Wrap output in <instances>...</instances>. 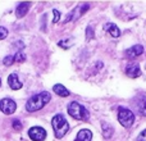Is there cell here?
I'll list each match as a JSON object with an SVG mask.
<instances>
[{
	"instance_id": "obj_3",
	"label": "cell",
	"mask_w": 146,
	"mask_h": 141,
	"mask_svg": "<svg viewBox=\"0 0 146 141\" xmlns=\"http://www.w3.org/2000/svg\"><path fill=\"white\" fill-rule=\"evenodd\" d=\"M67 110H68V114L72 117V118L77 119V121H88L90 118V113L88 110L80 104L78 101H72V103L68 104L67 106Z\"/></svg>"
},
{
	"instance_id": "obj_22",
	"label": "cell",
	"mask_w": 146,
	"mask_h": 141,
	"mask_svg": "<svg viewBox=\"0 0 146 141\" xmlns=\"http://www.w3.org/2000/svg\"><path fill=\"white\" fill-rule=\"evenodd\" d=\"M53 13H54V19H53V23H56L60 18V13H59L58 9H53Z\"/></svg>"
},
{
	"instance_id": "obj_8",
	"label": "cell",
	"mask_w": 146,
	"mask_h": 141,
	"mask_svg": "<svg viewBox=\"0 0 146 141\" xmlns=\"http://www.w3.org/2000/svg\"><path fill=\"white\" fill-rule=\"evenodd\" d=\"M126 74L131 78H137L141 76V69H140L139 63H128L126 67Z\"/></svg>"
},
{
	"instance_id": "obj_2",
	"label": "cell",
	"mask_w": 146,
	"mask_h": 141,
	"mask_svg": "<svg viewBox=\"0 0 146 141\" xmlns=\"http://www.w3.org/2000/svg\"><path fill=\"white\" fill-rule=\"evenodd\" d=\"M51 126H53L54 135L56 139H62L69 131V124L63 114H55L51 119Z\"/></svg>"
},
{
	"instance_id": "obj_21",
	"label": "cell",
	"mask_w": 146,
	"mask_h": 141,
	"mask_svg": "<svg viewBox=\"0 0 146 141\" xmlns=\"http://www.w3.org/2000/svg\"><path fill=\"white\" fill-rule=\"evenodd\" d=\"M8 30L5 27H3V26H0V40H4V39H7L8 36Z\"/></svg>"
},
{
	"instance_id": "obj_16",
	"label": "cell",
	"mask_w": 146,
	"mask_h": 141,
	"mask_svg": "<svg viewBox=\"0 0 146 141\" xmlns=\"http://www.w3.org/2000/svg\"><path fill=\"white\" fill-rule=\"evenodd\" d=\"M26 61V55L22 51H18V53L14 54V63H22V62Z\"/></svg>"
},
{
	"instance_id": "obj_24",
	"label": "cell",
	"mask_w": 146,
	"mask_h": 141,
	"mask_svg": "<svg viewBox=\"0 0 146 141\" xmlns=\"http://www.w3.org/2000/svg\"><path fill=\"white\" fill-rule=\"evenodd\" d=\"M136 141H146V130H144V131H142L141 134L137 136Z\"/></svg>"
},
{
	"instance_id": "obj_7",
	"label": "cell",
	"mask_w": 146,
	"mask_h": 141,
	"mask_svg": "<svg viewBox=\"0 0 146 141\" xmlns=\"http://www.w3.org/2000/svg\"><path fill=\"white\" fill-rule=\"evenodd\" d=\"M28 136L32 141H44L46 139V131L42 127L35 126L28 130Z\"/></svg>"
},
{
	"instance_id": "obj_6",
	"label": "cell",
	"mask_w": 146,
	"mask_h": 141,
	"mask_svg": "<svg viewBox=\"0 0 146 141\" xmlns=\"http://www.w3.org/2000/svg\"><path fill=\"white\" fill-rule=\"evenodd\" d=\"M17 109V104H15L14 100L9 98H5V99H1L0 100V110L3 112L4 114H13Z\"/></svg>"
},
{
	"instance_id": "obj_23",
	"label": "cell",
	"mask_w": 146,
	"mask_h": 141,
	"mask_svg": "<svg viewBox=\"0 0 146 141\" xmlns=\"http://www.w3.org/2000/svg\"><path fill=\"white\" fill-rule=\"evenodd\" d=\"M13 128L17 130V131H19V130L22 128V123H21L18 119H14V121H13Z\"/></svg>"
},
{
	"instance_id": "obj_18",
	"label": "cell",
	"mask_w": 146,
	"mask_h": 141,
	"mask_svg": "<svg viewBox=\"0 0 146 141\" xmlns=\"http://www.w3.org/2000/svg\"><path fill=\"white\" fill-rule=\"evenodd\" d=\"M72 40L71 39H67V40H62V41H59L58 43V45L60 46V48H63V49H69L72 46Z\"/></svg>"
},
{
	"instance_id": "obj_20",
	"label": "cell",
	"mask_w": 146,
	"mask_h": 141,
	"mask_svg": "<svg viewBox=\"0 0 146 141\" xmlns=\"http://www.w3.org/2000/svg\"><path fill=\"white\" fill-rule=\"evenodd\" d=\"M94 36H95V33H94V30L91 26H87V28H86V39L87 40H91V39H94Z\"/></svg>"
},
{
	"instance_id": "obj_15",
	"label": "cell",
	"mask_w": 146,
	"mask_h": 141,
	"mask_svg": "<svg viewBox=\"0 0 146 141\" xmlns=\"http://www.w3.org/2000/svg\"><path fill=\"white\" fill-rule=\"evenodd\" d=\"M113 134H114L113 127H111L109 123H103V135H104V137H105V139H110Z\"/></svg>"
},
{
	"instance_id": "obj_14",
	"label": "cell",
	"mask_w": 146,
	"mask_h": 141,
	"mask_svg": "<svg viewBox=\"0 0 146 141\" xmlns=\"http://www.w3.org/2000/svg\"><path fill=\"white\" fill-rule=\"evenodd\" d=\"M53 91L56 94V95L63 96V98H67V96H69V91L67 90V88L64 87L63 85H60V83H56V85H54L53 86Z\"/></svg>"
},
{
	"instance_id": "obj_25",
	"label": "cell",
	"mask_w": 146,
	"mask_h": 141,
	"mask_svg": "<svg viewBox=\"0 0 146 141\" xmlns=\"http://www.w3.org/2000/svg\"><path fill=\"white\" fill-rule=\"evenodd\" d=\"M0 86H1V78H0Z\"/></svg>"
},
{
	"instance_id": "obj_1",
	"label": "cell",
	"mask_w": 146,
	"mask_h": 141,
	"mask_svg": "<svg viewBox=\"0 0 146 141\" xmlns=\"http://www.w3.org/2000/svg\"><path fill=\"white\" fill-rule=\"evenodd\" d=\"M50 100H51V95L48 91L38 92V94H36V95L31 96L27 100V103H26V109H27V112H37V110H40V109H42Z\"/></svg>"
},
{
	"instance_id": "obj_4",
	"label": "cell",
	"mask_w": 146,
	"mask_h": 141,
	"mask_svg": "<svg viewBox=\"0 0 146 141\" xmlns=\"http://www.w3.org/2000/svg\"><path fill=\"white\" fill-rule=\"evenodd\" d=\"M118 121H119V123H121L123 127L129 128V127L133 124V122H135L133 112L129 110L128 108L119 106V108H118Z\"/></svg>"
},
{
	"instance_id": "obj_19",
	"label": "cell",
	"mask_w": 146,
	"mask_h": 141,
	"mask_svg": "<svg viewBox=\"0 0 146 141\" xmlns=\"http://www.w3.org/2000/svg\"><path fill=\"white\" fill-rule=\"evenodd\" d=\"M3 63H4V66H7V67L12 66V64L14 63V55H8V57H5V58L3 59Z\"/></svg>"
},
{
	"instance_id": "obj_12",
	"label": "cell",
	"mask_w": 146,
	"mask_h": 141,
	"mask_svg": "<svg viewBox=\"0 0 146 141\" xmlns=\"http://www.w3.org/2000/svg\"><path fill=\"white\" fill-rule=\"evenodd\" d=\"M104 30H105L106 32H109V35H110L111 37H119V36H121V30H119L118 26L114 25V23H106V25L104 26Z\"/></svg>"
},
{
	"instance_id": "obj_10",
	"label": "cell",
	"mask_w": 146,
	"mask_h": 141,
	"mask_svg": "<svg viewBox=\"0 0 146 141\" xmlns=\"http://www.w3.org/2000/svg\"><path fill=\"white\" fill-rule=\"evenodd\" d=\"M30 7H31V3H28V1L19 3V4L17 5V8H15V15H17V18L25 17V15L27 14L28 9H30Z\"/></svg>"
},
{
	"instance_id": "obj_13",
	"label": "cell",
	"mask_w": 146,
	"mask_h": 141,
	"mask_svg": "<svg viewBox=\"0 0 146 141\" xmlns=\"http://www.w3.org/2000/svg\"><path fill=\"white\" fill-rule=\"evenodd\" d=\"M91 140H92V132H91L90 130L85 128L78 132L74 141H91Z\"/></svg>"
},
{
	"instance_id": "obj_17",
	"label": "cell",
	"mask_w": 146,
	"mask_h": 141,
	"mask_svg": "<svg viewBox=\"0 0 146 141\" xmlns=\"http://www.w3.org/2000/svg\"><path fill=\"white\" fill-rule=\"evenodd\" d=\"M139 113L146 117V98H144L139 104Z\"/></svg>"
},
{
	"instance_id": "obj_5",
	"label": "cell",
	"mask_w": 146,
	"mask_h": 141,
	"mask_svg": "<svg viewBox=\"0 0 146 141\" xmlns=\"http://www.w3.org/2000/svg\"><path fill=\"white\" fill-rule=\"evenodd\" d=\"M88 8H90V5H88L87 3H86V4H81V5H78L77 8H74V9H73L68 15H67L66 21H64V23L71 22V21H77L78 18L81 17V15L85 14L86 10H88Z\"/></svg>"
},
{
	"instance_id": "obj_9",
	"label": "cell",
	"mask_w": 146,
	"mask_h": 141,
	"mask_svg": "<svg viewBox=\"0 0 146 141\" xmlns=\"http://www.w3.org/2000/svg\"><path fill=\"white\" fill-rule=\"evenodd\" d=\"M142 53H144V46L140 45V44H137V45H133V46H131L129 49H127L126 50V57L132 59V58H136V57H140Z\"/></svg>"
},
{
	"instance_id": "obj_11",
	"label": "cell",
	"mask_w": 146,
	"mask_h": 141,
	"mask_svg": "<svg viewBox=\"0 0 146 141\" xmlns=\"http://www.w3.org/2000/svg\"><path fill=\"white\" fill-rule=\"evenodd\" d=\"M8 83H9V86H10L12 90H19V88H22V85H23V83L18 80L17 73H12V74H9V77H8Z\"/></svg>"
}]
</instances>
